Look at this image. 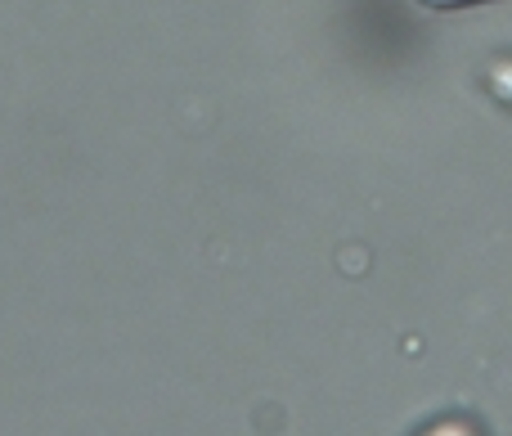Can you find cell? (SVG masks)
Segmentation results:
<instances>
[{"label":"cell","instance_id":"1","mask_svg":"<svg viewBox=\"0 0 512 436\" xmlns=\"http://www.w3.org/2000/svg\"><path fill=\"white\" fill-rule=\"evenodd\" d=\"M427 5H468V0H427Z\"/></svg>","mask_w":512,"mask_h":436}]
</instances>
